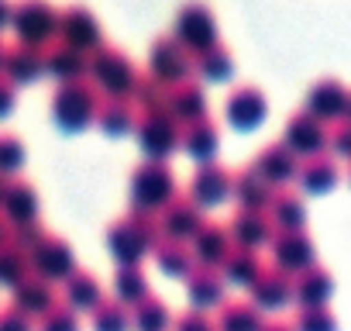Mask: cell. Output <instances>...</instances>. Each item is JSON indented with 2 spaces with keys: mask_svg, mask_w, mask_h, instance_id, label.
<instances>
[{
  "mask_svg": "<svg viewBox=\"0 0 351 331\" xmlns=\"http://www.w3.org/2000/svg\"><path fill=\"white\" fill-rule=\"evenodd\" d=\"M11 107H14V83L0 73V117H4Z\"/></svg>",
  "mask_w": 351,
  "mask_h": 331,
  "instance_id": "cell-50",
  "label": "cell"
},
{
  "mask_svg": "<svg viewBox=\"0 0 351 331\" xmlns=\"http://www.w3.org/2000/svg\"><path fill=\"white\" fill-rule=\"evenodd\" d=\"M217 269H221L224 283L252 286V283H255V276L262 273V259H258V252H252V249H238V245H231Z\"/></svg>",
  "mask_w": 351,
  "mask_h": 331,
  "instance_id": "cell-33",
  "label": "cell"
},
{
  "mask_svg": "<svg viewBox=\"0 0 351 331\" xmlns=\"http://www.w3.org/2000/svg\"><path fill=\"white\" fill-rule=\"evenodd\" d=\"M97 87L86 80H62L52 90V117L66 131H80L93 121L97 114Z\"/></svg>",
  "mask_w": 351,
  "mask_h": 331,
  "instance_id": "cell-4",
  "label": "cell"
},
{
  "mask_svg": "<svg viewBox=\"0 0 351 331\" xmlns=\"http://www.w3.org/2000/svg\"><path fill=\"white\" fill-rule=\"evenodd\" d=\"M25 162V141L14 131H0V176L18 173Z\"/></svg>",
  "mask_w": 351,
  "mask_h": 331,
  "instance_id": "cell-44",
  "label": "cell"
},
{
  "mask_svg": "<svg viewBox=\"0 0 351 331\" xmlns=\"http://www.w3.org/2000/svg\"><path fill=\"white\" fill-rule=\"evenodd\" d=\"M148 73H152L158 83H165V87L180 83V80H190V73H193L190 52L176 42L172 35H158V38H152V45H148Z\"/></svg>",
  "mask_w": 351,
  "mask_h": 331,
  "instance_id": "cell-8",
  "label": "cell"
},
{
  "mask_svg": "<svg viewBox=\"0 0 351 331\" xmlns=\"http://www.w3.org/2000/svg\"><path fill=\"white\" fill-rule=\"evenodd\" d=\"M4 49H8V45H4V42H0V62H4Z\"/></svg>",
  "mask_w": 351,
  "mask_h": 331,
  "instance_id": "cell-55",
  "label": "cell"
},
{
  "mask_svg": "<svg viewBox=\"0 0 351 331\" xmlns=\"http://www.w3.org/2000/svg\"><path fill=\"white\" fill-rule=\"evenodd\" d=\"M165 111L172 114L176 124H190V121H200L207 117V97H204V87L197 80H180L165 90Z\"/></svg>",
  "mask_w": 351,
  "mask_h": 331,
  "instance_id": "cell-18",
  "label": "cell"
},
{
  "mask_svg": "<svg viewBox=\"0 0 351 331\" xmlns=\"http://www.w3.org/2000/svg\"><path fill=\"white\" fill-rule=\"evenodd\" d=\"M324 141H327L324 121H317L310 111H293V114L286 117L282 145H286L293 155H313V152H324Z\"/></svg>",
  "mask_w": 351,
  "mask_h": 331,
  "instance_id": "cell-15",
  "label": "cell"
},
{
  "mask_svg": "<svg viewBox=\"0 0 351 331\" xmlns=\"http://www.w3.org/2000/svg\"><path fill=\"white\" fill-rule=\"evenodd\" d=\"M28 262H32V273L56 283V279H66L73 269H76V259H73V249L62 235H52L45 231L42 242L28 252Z\"/></svg>",
  "mask_w": 351,
  "mask_h": 331,
  "instance_id": "cell-9",
  "label": "cell"
},
{
  "mask_svg": "<svg viewBox=\"0 0 351 331\" xmlns=\"http://www.w3.org/2000/svg\"><path fill=\"white\" fill-rule=\"evenodd\" d=\"M258 331H293V324H289V321H269V324H262Z\"/></svg>",
  "mask_w": 351,
  "mask_h": 331,
  "instance_id": "cell-51",
  "label": "cell"
},
{
  "mask_svg": "<svg viewBox=\"0 0 351 331\" xmlns=\"http://www.w3.org/2000/svg\"><path fill=\"white\" fill-rule=\"evenodd\" d=\"M4 187H8V180H4V176H0V197H4Z\"/></svg>",
  "mask_w": 351,
  "mask_h": 331,
  "instance_id": "cell-54",
  "label": "cell"
},
{
  "mask_svg": "<svg viewBox=\"0 0 351 331\" xmlns=\"http://www.w3.org/2000/svg\"><path fill=\"white\" fill-rule=\"evenodd\" d=\"M262 310L252 300H221V314H217V331H258Z\"/></svg>",
  "mask_w": 351,
  "mask_h": 331,
  "instance_id": "cell-34",
  "label": "cell"
},
{
  "mask_svg": "<svg viewBox=\"0 0 351 331\" xmlns=\"http://www.w3.org/2000/svg\"><path fill=\"white\" fill-rule=\"evenodd\" d=\"M128 328H131L128 307L117 304L114 297H104L93 307V331H128Z\"/></svg>",
  "mask_w": 351,
  "mask_h": 331,
  "instance_id": "cell-42",
  "label": "cell"
},
{
  "mask_svg": "<svg viewBox=\"0 0 351 331\" xmlns=\"http://www.w3.org/2000/svg\"><path fill=\"white\" fill-rule=\"evenodd\" d=\"M42 73H52L59 83L62 80H83L86 76V52L66 42H52L42 49Z\"/></svg>",
  "mask_w": 351,
  "mask_h": 331,
  "instance_id": "cell-25",
  "label": "cell"
},
{
  "mask_svg": "<svg viewBox=\"0 0 351 331\" xmlns=\"http://www.w3.org/2000/svg\"><path fill=\"white\" fill-rule=\"evenodd\" d=\"M155 221H158V235H162V238L186 242V238H193V231L204 225V211H200L190 197H172L169 204L158 207Z\"/></svg>",
  "mask_w": 351,
  "mask_h": 331,
  "instance_id": "cell-12",
  "label": "cell"
},
{
  "mask_svg": "<svg viewBox=\"0 0 351 331\" xmlns=\"http://www.w3.org/2000/svg\"><path fill=\"white\" fill-rule=\"evenodd\" d=\"M272 235H276V228H272V221H269L265 211H245V207H238L234 218H231V225H228L231 245L252 249V252H258L262 245H269Z\"/></svg>",
  "mask_w": 351,
  "mask_h": 331,
  "instance_id": "cell-16",
  "label": "cell"
},
{
  "mask_svg": "<svg viewBox=\"0 0 351 331\" xmlns=\"http://www.w3.org/2000/svg\"><path fill=\"white\" fill-rule=\"evenodd\" d=\"M231 194L238 197V204H241L245 211H265L269 201H272V194H276V187L265 183V180L252 170V166H248V170L231 173Z\"/></svg>",
  "mask_w": 351,
  "mask_h": 331,
  "instance_id": "cell-30",
  "label": "cell"
},
{
  "mask_svg": "<svg viewBox=\"0 0 351 331\" xmlns=\"http://www.w3.org/2000/svg\"><path fill=\"white\" fill-rule=\"evenodd\" d=\"M190 252H193V262L197 266H221V259L228 255L231 249V238H228V228L217 225V221H204L193 238H190Z\"/></svg>",
  "mask_w": 351,
  "mask_h": 331,
  "instance_id": "cell-27",
  "label": "cell"
},
{
  "mask_svg": "<svg viewBox=\"0 0 351 331\" xmlns=\"http://www.w3.org/2000/svg\"><path fill=\"white\" fill-rule=\"evenodd\" d=\"M148 279L138 266H117L114 273V300L124 304V307H134L141 297H148Z\"/></svg>",
  "mask_w": 351,
  "mask_h": 331,
  "instance_id": "cell-39",
  "label": "cell"
},
{
  "mask_svg": "<svg viewBox=\"0 0 351 331\" xmlns=\"http://www.w3.org/2000/svg\"><path fill=\"white\" fill-rule=\"evenodd\" d=\"M252 170L265 180V183H289L296 176V155L282 145V141H269L258 148L255 162H252Z\"/></svg>",
  "mask_w": 351,
  "mask_h": 331,
  "instance_id": "cell-24",
  "label": "cell"
},
{
  "mask_svg": "<svg viewBox=\"0 0 351 331\" xmlns=\"http://www.w3.org/2000/svg\"><path fill=\"white\" fill-rule=\"evenodd\" d=\"M8 235H11V225L4 221V214H0V245H4V242H8Z\"/></svg>",
  "mask_w": 351,
  "mask_h": 331,
  "instance_id": "cell-53",
  "label": "cell"
},
{
  "mask_svg": "<svg viewBox=\"0 0 351 331\" xmlns=\"http://www.w3.org/2000/svg\"><path fill=\"white\" fill-rule=\"evenodd\" d=\"M11 25L18 32V42L42 49V42H49L59 28V8L52 0H18L11 4Z\"/></svg>",
  "mask_w": 351,
  "mask_h": 331,
  "instance_id": "cell-5",
  "label": "cell"
},
{
  "mask_svg": "<svg viewBox=\"0 0 351 331\" xmlns=\"http://www.w3.org/2000/svg\"><path fill=\"white\" fill-rule=\"evenodd\" d=\"M293 331H337V317L327 304L320 307H300L293 317Z\"/></svg>",
  "mask_w": 351,
  "mask_h": 331,
  "instance_id": "cell-43",
  "label": "cell"
},
{
  "mask_svg": "<svg viewBox=\"0 0 351 331\" xmlns=\"http://www.w3.org/2000/svg\"><path fill=\"white\" fill-rule=\"evenodd\" d=\"M172 38L180 42L190 56L214 45L217 42V18L204 0H186V4L176 11V25H172Z\"/></svg>",
  "mask_w": 351,
  "mask_h": 331,
  "instance_id": "cell-6",
  "label": "cell"
},
{
  "mask_svg": "<svg viewBox=\"0 0 351 331\" xmlns=\"http://www.w3.org/2000/svg\"><path fill=\"white\" fill-rule=\"evenodd\" d=\"M42 235H45L42 221H25V225H11V235H8V242H14L18 249L32 252V249L42 242Z\"/></svg>",
  "mask_w": 351,
  "mask_h": 331,
  "instance_id": "cell-46",
  "label": "cell"
},
{
  "mask_svg": "<svg viewBox=\"0 0 351 331\" xmlns=\"http://www.w3.org/2000/svg\"><path fill=\"white\" fill-rule=\"evenodd\" d=\"M190 66H193L204 80H228V76H231V69H234V56H231V49H228V45L214 42V45H207V49L193 52V56H190Z\"/></svg>",
  "mask_w": 351,
  "mask_h": 331,
  "instance_id": "cell-37",
  "label": "cell"
},
{
  "mask_svg": "<svg viewBox=\"0 0 351 331\" xmlns=\"http://www.w3.org/2000/svg\"><path fill=\"white\" fill-rule=\"evenodd\" d=\"M176 331H217V328H214V321L207 317V310L190 307V310H183L180 317H176Z\"/></svg>",
  "mask_w": 351,
  "mask_h": 331,
  "instance_id": "cell-47",
  "label": "cell"
},
{
  "mask_svg": "<svg viewBox=\"0 0 351 331\" xmlns=\"http://www.w3.org/2000/svg\"><path fill=\"white\" fill-rule=\"evenodd\" d=\"M152 252H155V262H158V269H162L165 276H186V273L197 266L190 245H186V242H176V238H158V242L152 245Z\"/></svg>",
  "mask_w": 351,
  "mask_h": 331,
  "instance_id": "cell-36",
  "label": "cell"
},
{
  "mask_svg": "<svg viewBox=\"0 0 351 331\" xmlns=\"http://www.w3.org/2000/svg\"><path fill=\"white\" fill-rule=\"evenodd\" d=\"M176 197V176L165 166V159H145L131 170L128 180V201L134 211H148L158 214L162 204H169Z\"/></svg>",
  "mask_w": 351,
  "mask_h": 331,
  "instance_id": "cell-2",
  "label": "cell"
},
{
  "mask_svg": "<svg viewBox=\"0 0 351 331\" xmlns=\"http://www.w3.org/2000/svg\"><path fill=\"white\" fill-rule=\"evenodd\" d=\"M134 117H138V111H134V104L124 100V97H107L104 104H97V114H93V121H97L107 135H124V131H131Z\"/></svg>",
  "mask_w": 351,
  "mask_h": 331,
  "instance_id": "cell-38",
  "label": "cell"
},
{
  "mask_svg": "<svg viewBox=\"0 0 351 331\" xmlns=\"http://www.w3.org/2000/svg\"><path fill=\"white\" fill-rule=\"evenodd\" d=\"M11 21V0H0V28Z\"/></svg>",
  "mask_w": 351,
  "mask_h": 331,
  "instance_id": "cell-52",
  "label": "cell"
},
{
  "mask_svg": "<svg viewBox=\"0 0 351 331\" xmlns=\"http://www.w3.org/2000/svg\"><path fill=\"white\" fill-rule=\"evenodd\" d=\"M158 221L148 211H128L117 221H110L107 228V249L117 259V266H138L145 252H152V245L158 242Z\"/></svg>",
  "mask_w": 351,
  "mask_h": 331,
  "instance_id": "cell-1",
  "label": "cell"
},
{
  "mask_svg": "<svg viewBox=\"0 0 351 331\" xmlns=\"http://www.w3.org/2000/svg\"><path fill=\"white\" fill-rule=\"evenodd\" d=\"M0 214L8 225L38 221V190L28 180H8L4 197H0Z\"/></svg>",
  "mask_w": 351,
  "mask_h": 331,
  "instance_id": "cell-22",
  "label": "cell"
},
{
  "mask_svg": "<svg viewBox=\"0 0 351 331\" xmlns=\"http://www.w3.org/2000/svg\"><path fill=\"white\" fill-rule=\"evenodd\" d=\"M56 35H59V42H66V45H76V49H83V52H90V49H97L104 38H100V21H97V14L86 8V4H66L62 11H59V28H56Z\"/></svg>",
  "mask_w": 351,
  "mask_h": 331,
  "instance_id": "cell-10",
  "label": "cell"
},
{
  "mask_svg": "<svg viewBox=\"0 0 351 331\" xmlns=\"http://www.w3.org/2000/svg\"><path fill=\"white\" fill-rule=\"evenodd\" d=\"M14 290V297H11V307H18L21 314H28V317H42L49 307H56L59 304V293H56V283H49V279H42V276H25L18 286H11Z\"/></svg>",
  "mask_w": 351,
  "mask_h": 331,
  "instance_id": "cell-21",
  "label": "cell"
},
{
  "mask_svg": "<svg viewBox=\"0 0 351 331\" xmlns=\"http://www.w3.org/2000/svg\"><path fill=\"white\" fill-rule=\"evenodd\" d=\"M265 214H269L272 228H279V231H303L306 204H303V197H300L296 190L282 187V190H276V194H272V201H269Z\"/></svg>",
  "mask_w": 351,
  "mask_h": 331,
  "instance_id": "cell-29",
  "label": "cell"
},
{
  "mask_svg": "<svg viewBox=\"0 0 351 331\" xmlns=\"http://www.w3.org/2000/svg\"><path fill=\"white\" fill-rule=\"evenodd\" d=\"M128 317H131V324L138 331H165L172 324V310H169V304L158 293H148L134 307H128Z\"/></svg>",
  "mask_w": 351,
  "mask_h": 331,
  "instance_id": "cell-35",
  "label": "cell"
},
{
  "mask_svg": "<svg viewBox=\"0 0 351 331\" xmlns=\"http://www.w3.org/2000/svg\"><path fill=\"white\" fill-rule=\"evenodd\" d=\"M0 73H4L11 83H32L42 76V49L38 45H25L14 42L4 49V62H0Z\"/></svg>",
  "mask_w": 351,
  "mask_h": 331,
  "instance_id": "cell-28",
  "label": "cell"
},
{
  "mask_svg": "<svg viewBox=\"0 0 351 331\" xmlns=\"http://www.w3.org/2000/svg\"><path fill=\"white\" fill-rule=\"evenodd\" d=\"M317 121H341L348 117V90L337 76H320L306 90V107Z\"/></svg>",
  "mask_w": 351,
  "mask_h": 331,
  "instance_id": "cell-13",
  "label": "cell"
},
{
  "mask_svg": "<svg viewBox=\"0 0 351 331\" xmlns=\"http://www.w3.org/2000/svg\"><path fill=\"white\" fill-rule=\"evenodd\" d=\"M269 245H272L276 269H282L289 276L317 262V249H313V238L306 231H279V235H272Z\"/></svg>",
  "mask_w": 351,
  "mask_h": 331,
  "instance_id": "cell-14",
  "label": "cell"
},
{
  "mask_svg": "<svg viewBox=\"0 0 351 331\" xmlns=\"http://www.w3.org/2000/svg\"><path fill=\"white\" fill-rule=\"evenodd\" d=\"M330 290H334L330 269L320 266V262H313V266L293 273V293H289V300H296L300 307H320V304H327Z\"/></svg>",
  "mask_w": 351,
  "mask_h": 331,
  "instance_id": "cell-20",
  "label": "cell"
},
{
  "mask_svg": "<svg viewBox=\"0 0 351 331\" xmlns=\"http://www.w3.org/2000/svg\"><path fill=\"white\" fill-rule=\"evenodd\" d=\"M265 111H269L265 93H262L255 83H238V87H231V93H228V121H231L234 128L248 131V128L262 124Z\"/></svg>",
  "mask_w": 351,
  "mask_h": 331,
  "instance_id": "cell-17",
  "label": "cell"
},
{
  "mask_svg": "<svg viewBox=\"0 0 351 331\" xmlns=\"http://www.w3.org/2000/svg\"><path fill=\"white\" fill-rule=\"evenodd\" d=\"M0 331H35L32 317L21 314L18 307H0Z\"/></svg>",
  "mask_w": 351,
  "mask_h": 331,
  "instance_id": "cell-48",
  "label": "cell"
},
{
  "mask_svg": "<svg viewBox=\"0 0 351 331\" xmlns=\"http://www.w3.org/2000/svg\"><path fill=\"white\" fill-rule=\"evenodd\" d=\"M165 83H158L152 73H138V80H134V90H131V97H134V111H165Z\"/></svg>",
  "mask_w": 351,
  "mask_h": 331,
  "instance_id": "cell-41",
  "label": "cell"
},
{
  "mask_svg": "<svg viewBox=\"0 0 351 331\" xmlns=\"http://www.w3.org/2000/svg\"><path fill=\"white\" fill-rule=\"evenodd\" d=\"M38 331H80V317L66 304H56L38 317Z\"/></svg>",
  "mask_w": 351,
  "mask_h": 331,
  "instance_id": "cell-45",
  "label": "cell"
},
{
  "mask_svg": "<svg viewBox=\"0 0 351 331\" xmlns=\"http://www.w3.org/2000/svg\"><path fill=\"white\" fill-rule=\"evenodd\" d=\"M62 297H66V307H69V310H93V307L104 300V290H100V279H97L93 273L73 269V273L66 276Z\"/></svg>",
  "mask_w": 351,
  "mask_h": 331,
  "instance_id": "cell-32",
  "label": "cell"
},
{
  "mask_svg": "<svg viewBox=\"0 0 351 331\" xmlns=\"http://www.w3.org/2000/svg\"><path fill=\"white\" fill-rule=\"evenodd\" d=\"M131 128H134L138 145L145 148L148 159H165L176 145H180V124L172 121L169 111H138Z\"/></svg>",
  "mask_w": 351,
  "mask_h": 331,
  "instance_id": "cell-7",
  "label": "cell"
},
{
  "mask_svg": "<svg viewBox=\"0 0 351 331\" xmlns=\"http://www.w3.org/2000/svg\"><path fill=\"white\" fill-rule=\"evenodd\" d=\"M25 276H32L28 252H25V249H18L14 242H4V245H0V283L18 286Z\"/></svg>",
  "mask_w": 351,
  "mask_h": 331,
  "instance_id": "cell-40",
  "label": "cell"
},
{
  "mask_svg": "<svg viewBox=\"0 0 351 331\" xmlns=\"http://www.w3.org/2000/svg\"><path fill=\"white\" fill-rule=\"evenodd\" d=\"M180 141H183V148H186L193 159L207 162V159H214V155H217V145H221V128H217V121L200 117V121H190V124L180 131Z\"/></svg>",
  "mask_w": 351,
  "mask_h": 331,
  "instance_id": "cell-31",
  "label": "cell"
},
{
  "mask_svg": "<svg viewBox=\"0 0 351 331\" xmlns=\"http://www.w3.org/2000/svg\"><path fill=\"white\" fill-rule=\"evenodd\" d=\"M231 194V173H228V166L217 162V159H207L197 166V173L190 180V201L204 211V207H217L221 201H228Z\"/></svg>",
  "mask_w": 351,
  "mask_h": 331,
  "instance_id": "cell-11",
  "label": "cell"
},
{
  "mask_svg": "<svg viewBox=\"0 0 351 331\" xmlns=\"http://www.w3.org/2000/svg\"><path fill=\"white\" fill-rule=\"evenodd\" d=\"M86 73H90V80H93L107 97H124V100L131 97L134 80H138L134 62H131L117 45H110V42H100L97 49L86 52Z\"/></svg>",
  "mask_w": 351,
  "mask_h": 331,
  "instance_id": "cell-3",
  "label": "cell"
},
{
  "mask_svg": "<svg viewBox=\"0 0 351 331\" xmlns=\"http://www.w3.org/2000/svg\"><path fill=\"white\" fill-rule=\"evenodd\" d=\"M296 180L306 194H327L341 180V162H337V155L313 152L303 162H296Z\"/></svg>",
  "mask_w": 351,
  "mask_h": 331,
  "instance_id": "cell-19",
  "label": "cell"
},
{
  "mask_svg": "<svg viewBox=\"0 0 351 331\" xmlns=\"http://www.w3.org/2000/svg\"><path fill=\"white\" fill-rule=\"evenodd\" d=\"M324 145H330L337 155H344V152H348V145H351V124H348V117L334 121V128H330V135H327V141H324Z\"/></svg>",
  "mask_w": 351,
  "mask_h": 331,
  "instance_id": "cell-49",
  "label": "cell"
},
{
  "mask_svg": "<svg viewBox=\"0 0 351 331\" xmlns=\"http://www.w3.org/2000/svg\"><path fill=\"white\" fill-rule=\"evenodd\" d=\"M224 286L228 283H224L217 266H193L186 273V297H190V304L197 310H207V307L221 304L224 300Z\"/></svg>",
  "mask_w": 351,
  "mask_h": 331,
  "instance_id": "cell-26",
  "label": "cell"
},
{
  "mask_svg": "<svg viewBox=\"0 0 351 331\" xmlns=\"http://www.w3.org/2000/svg\"><path fill=\"white\" fill-rule=\"evenodd\" d=\"M252 290V304L258 310H276V307H286L289 304V293H293V276L282 273V269H265L255 276V283L248 286Z\"/></svg>",
  "mask_w": 351,
  "mask_h": 331,
  "instance_id": "cell-23",
  "label": "cell"
}]
</instances>
